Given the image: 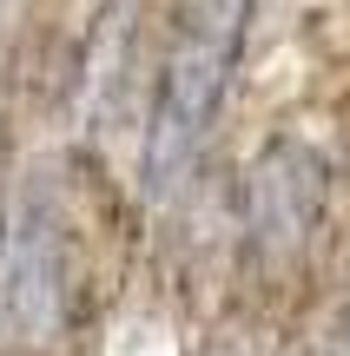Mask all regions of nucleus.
Segmentation results:
<instances>
[{"label": "nucleus", "instance_id": "1", "mask_svg": "<svg viewBox=\"0 0 350 356\" xmlns=\"http://www.w3.org/2000/svg\"><path fill=\"white\" fill-rule=\"evenodd\" d=\"M245 13L251 0H185L179 33L159 66V99H152V132H145V185L166 191L192 165L232 92V66L245 47Z\"/></svg>", "mask_w": 350, "mask_h": 356}, {"label": "nucleus", "instance_id": "2", "mask_svg": "<svg viewBox=\"0 0 350 356\" xmlns=\"http://www.w3.org/2000/svg\"><path fill=\"white\" fill-rule=\"evenodd\" d=\"M66 291H73V238H66V211L47 185H26L13 204V244H7V297L0 317L20 330L53 337L66 317Z\"/></svg>", "mask_w": 350, "mask_h": 356}, {"label": "nucleus", "instance_id": "4", "mask_svg": "<svg viewBox=\"0 0 350 356\" xmlns=\"http://www.w3.org/2000/svg\"><path fill=\"white\" fill-rule=\"evenodd\" d=\"M7 244H13V204L0 198V297H7Z\"/></svg>", "mask_w": 350, "mask_h": 356}, {"label": "nucleus", "instance_id": "3", "mask_svg": "<svg viewBox=\"0 0 350 356\" xmlns=\"http://www.w3.org/2000/svg\"><path fill=\"white\" fill-rule=\"evenodd\" d=\"M324 225V172L298 152V145H271L245 178V231L251 251L264 257H298Z\"/></svg>", "mask_w": 350, "mask_h": 356}]
</instances>
